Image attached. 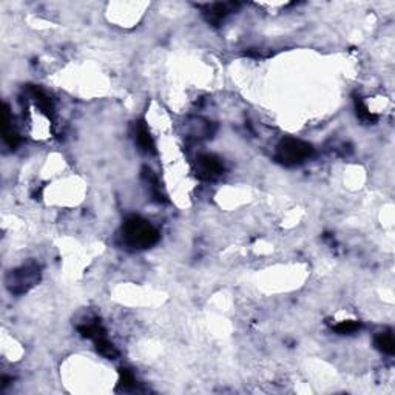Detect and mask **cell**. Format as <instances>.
<instances>
[{"label": "cell", "instance_id": "4", "mask_svg": "<svg viewBox=\"0 0 395 395\" xmlns=\"http://www.w3.org/2000/svg\"><path fill=\"white\" fill-rule=\"evenodd\" d=\"M11 276L16 278L11 284H8L11 292L21 293V292H25L30 286H33L36 283V280L39 278V269L34 266H27V267H22L21 270H16L14 273H11Z\"/></svg>", "mask_w": 395, "mask_h": 395}, {"label": "cell", "instance_id": "10", "mask_svg": "<svg viewBox=\"0 0 395 395\" xmlns=\"http://www.w3.org/2000/svg\"><path fill=\"white\" fill-rule=\"evenodd\" d=\"M353 101H355V110H357V114H358V117H360L361 121H366V122H377V116H375V114H372V113L367 110V107L363 104V101H361L360 97H355Z\"/></svg>", "mask_w": 395, "mask_h": 395}, {"label": "cell", "instance_id": "11", "mask_svg": "<svg viewBox=\"0 0 395 395\" xmlns=\"http://www.w3.org/2000/svg\"><path fill=\"white\" fill-rule=\"evenodd\" d=\"M31 94H33V97L36 99V102L39 104V107L47 113V114H51V101L48 99V96H45L41 90H37V88H31Z\"/></svg>", "mask_w": 395, "mask_h": 395}, {"label": "cell", "instance_id": "12", "mask_svg": "<svg viewBox=\"0 0 395 395\" xmlns=\"http://www.w3.org/2000/svg\"><path fill=\"white\" fill-rule=\"evenodd\" d=\"M360 327H361V324L357 323V321H341L340 324H337V326L333 327V330L338 332L340 335H349V333L357 332Z\"/></svg>", "mask_w": 395, "mask_h": 395}, {"label": "cell", "instance_id": "14", "mask_svg": "<svg viewBox=\"0 0 395 395\" xmlns=\"http://www.w3.org/2000/svg\"><path fill=\"white\" fill-rule=\"evenodd\" d=\"M226 14H227V10H226V7L221 5V4L213 5V8L210 10V19H212L213 22H220L221 19L226 17Z\"/></svg>", "mask_w": 395, "mask_h": 395}, {"label": "cell", "instance_id": "5", "mask_svg": "<svg viewBox=\"0 0 395 395\" xmlns=\"http://www.w3.org/2000/svg\"><path fill=\"white\" fill-rule=\"evenodd\" d=\"M8 107L5 105V111H4V141L10 148H16L21 142L19 134L13 130V127H10V113H8Z\"/></svg>", "mask_w": 395, "mask_h": 395}, {"label": "cell", "instance_id": "3", "mask_svg": "<svg viewBox=\"0 0 395 395\" xmlns=\"http://www.w3.org/2000/svg\"><path fill=\"white\" fill-rule=\"evenodd\" d=\"M224 171L223 162L215 154H201L196 159V176L204 181H213Z\"/></svg>", "mask_w": 395, "mask_h": 395}, {"label": "cell", "instance_id": "9", "mask_svg": "<svg viewBox=\"0 0 395 395\" xmlns=\"http://www.w3.org/2000/svg\"><path fill=\"white\" fill-rule=\"evenodd\" d=\"M375 344H377V347H378L381 352H384V353H387V355H392V353L395 352V341H393V337H392L390 333H381V335H378L377 340H375Z\"/></svg>", "mask_w": 395, "mask_h": 395}, {"label": "cell", "instance_id": "2", "mask_svg": "<svg viewBox=\"0 0 395 395\" xmlns=\"http://www.w3.org/2000/svg\"><path fill=\"white\" fill-rule=\"evenodd\" d=\"M312 153H313V147L309 142H304L301 139L286 137L276 147V161L284 165H295L310 157Z\"/></svg>", "mask_w": 395, "mask_h": 395}, {"label": "cell", "instance_id": "8", "mask_svg": "<svg viewBox=\"0 0 395 395\" xmlns=\"http://www.w3.org/2000/svg\"><path fill=\"white\" fill-rule=\"evenodd\" d=\"M79 332L87 337V338H91L93 341L102 338V337H107L105 335V330L102 329V326L99 323H93V324H87V326H81L79 327Z\"/></svg>", "mask_w": 395, "mask_h": 395}, {"label": "cell", "instance_id": "6", "mask_svg": "<svg viewBox=\"0 0 395 395\" xmlns=\"http://www.w3.org/2000/svg\"><path fill=\"white\" fill-rule=\"evenodd\" d=\"M136 139H137V144H139V147H141L142 150L154 153V142H153V139H151V136H150L148 128L144 125V122H141V124L137 125Z\"/></svg>", "mask_w": 395, "mask_h": 395}, {"label": "cell", "instance_id": "13", "mask_svg": "<svg viewBox=\"0 0 395 395\" xmlns=\"http://www.w3.org/2000/svg\"><path fill=\"white\" fill-rule=\"evenodd\" d=\"M134 383H136V380H134L133 373L128 369H125V367L119 369V386L121 387L128 389V387L134 386Z\"/></svg>", "mask_w": 395, "mask_h": 395}, {"label": "cell", "instance_id": "1", "mask_svg": "<svg viewBox=\"0 0 395 395\" xmlns=\"http://www.w3.org/2000/svg\"><path fill=\"white\" fill-rule=\"evenodd\" d=\"M124 240L134 249H148L159 241V233L151 223L141 216H130L122 227Z\"/></svg>", "mask_w": 395, "mask_h": 395}, {"label": "cell", "instance_id": "7", "mask_svg": "<svg viewBox=\"0 0 395 395\" xmlns=\"http://www.w3.org/2000/svg\"><path fill=\"white\" fill-rule=\"evenodd\" d=\"M94 344H96V349H97V352H99L101 355H104V357H107V358H110V360H114V358L117 357L116 347L108 341L107 337H102V338L96 340Z\"/></svg>", "mask_w": 395, "mask_h": 395}]
</instances>
